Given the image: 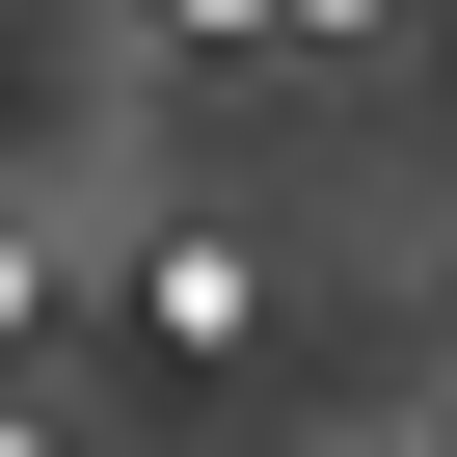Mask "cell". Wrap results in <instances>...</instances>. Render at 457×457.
I'll return each instance as SVG.
<instances>
[{
  "mask_svg": "<svg viewBox=\"0 0 457 457\" xmlns=\"http://www.w3.org/2000/svg\"><path fill=\"white\" fill-rule=\"evenodd\" d=\"M108 296H135V350H162V377H243V350H270V243H243V215H162Z\"/></svg>",
  "mask_w": 457,
  "mask_h": 457,
  "instance_id": "obj_1",
  "label": "cell"
},
{
  "mask_svg": "<svg viewBox=\"0 0 457 457\" xmlns=\"http://www.w3.org/2000/svg\"><path fill=\"white\" fill-rule=\"evenodd\" d=\"M54 350V215H0V377Z\"/></svg>",
  "mask_w": 457,
  "mask_h": 457,
  "instance_id": "obj_2",
  "label": "cell"
},
{
  "mask_svg": "<svg viewBox=\"0 0 457 457\" xmlns=\"http://www.w3.org/2000/svg\"><path fill=\"white\" fill-rule=\"evenodd\" d=\"M0 457H81V403H54V377H0Z\"/></svg>",
  "mask_w": 457,
  "mask_h": 457,
  "instance_id": "obj_3",
  "label": "cell"
},
{
  "mask_svg": "<svg viewBox=\"0 0 457 457\" xmlns=\"http://www.w3.org/2000/svg\"><path fill=\"white\" fill-rule=\"evenodd\" d=\"M270 28H323V54H350V28H403V0H270Z\"/></svg>",
  "mask_w": 457,
  "mask_h": 457,
  "instance_id": "obj_4",
  "label": "cell"
}]
</instances>
